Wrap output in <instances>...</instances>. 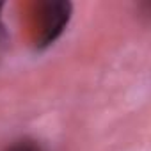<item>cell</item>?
<instances>
[{
  "instance_id": "3",
  "label": "cell",
  "mask_w": 151,
  "mask_h": 151,
  "mask_svg": "<svg viewBox=\"0 0 151 151\" xmlns=\"http://www.w3.org/2000/svg\"><path fill=\"white\" fill-rule=\"evenodd\" d=\"M0 9H2V4H0ZM4 41H6V32H4V25H2V20H0V52H2Z\"/></svg>"
},
{
  "instance_id": "1",
  "label": "cell",
  "mask_w": 151,
  "mask_h": 151,
  "mask_svg": "<svg viewBox=\"0 0 151 151\" xmlns=\"http://www.w3.org/2000/svg\"><path fill=\"white\" fill-rule=\"evenodd\" d=\"M71 16L69 2H43L37 7V46L52 45L68 25Z\"/></svg>"
},
{
  "instance_id": "2",
  "label": "cell",
  "mask_w": 151,
  "mask_h": 151,
  "mask_svg": "<svg viewBox=\"0 0 151 151\" xmlns=\"http://www.w3.org/2000/svg\"><path fill=\"white\" fill-rule=\"evenodd\" d=\"M6 151H45V147L41 144H37L36 140L23 139V140H18V142L11 144Z\"/></svg>"
}]
</instances>
